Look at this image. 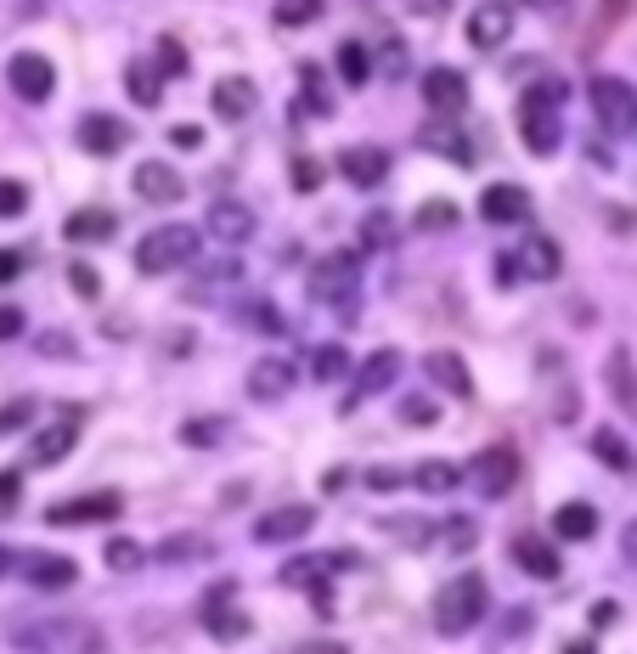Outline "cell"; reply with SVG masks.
<instances>
[{
    "label": "cell",
    "instance_id": "56",
    "mask_svg": "<svg viewBox=\"0 0 637 654\" xmlns=\"http://www.w3.org/2000/svg\"><path fill=\"white\" fill-rule=\"evenodd\" d=\"M407 12H412V17H446L452 0H407Z\"/></svg>",
    "mask_w": 637,
    "mask_h": 654
},
{
    "label": "cell",
    "instance_id": "31",
    "mask_svg": "<svg viewBox=\"0 0 637 654\" xmlns=\"http://www.w3.org/2000/svg\"><path fill=\"white\" fill-rule=\"evenodd\" d=\"M350 373V350L345 344H316L311 350V378L316 384H333V378H345Z\"/></svg>",
    "mask_w": 637,
    "mask_h": 654
},
{
    "label": "cell",
    "instance_id": "10",
    "mask_svg": "<svg viewBox=\"0 0 637 654\" xmlns=\"http://www.w3.org/2000/svg\"><path fill=\"white\" fill-rule=\"evenodd\" d=\"M468 480L480 485V497H508L514 491V480H519V457L508 451V446H485V451H474V463H468Z\"/></svg>",
    "mask_w": 637,
    "mask_h": 654
},
{
    "label": "cell",
    "instance_id": "15",
    "mask_svg": "<svg viewBox=\"0 0 637 654\" xmlns=\"http://www.w3.org/2000/svg\"><path fill=\"white\" fill-rule=\"evenodd\" d=\"M254 232H260V220H254L249 204H238V198H215L209 204V238L220 249H243Z\"/></svg>",
    "mask_w": 637,
    "mask_h": 654
},
{
    "label": "cell",
    "instance_id": "43",
    "mask_svg": "<svg viewBox=\"0 0 637 654\" xmlns=\"http://www.w3.org/2000/svg\"><path fill=\"white\" fill-rule=\"evenodd\" d=\"M384 531H395V542H407V547H429V519H389Z\"/></svg>",
    "mask_w": 637,
    "mask_h": 654
},
{
    "label": "cell",
    "instance_id": "64",
    "mask_svg": "<svg viewBox=\"0 0 637 654\" xmlns=\"http://www.w3.org/2000/svg\"><path fill=\"white\" fill-rule=\"evenodd\" d=\"M525 7H536V12H564L569 0H525Z\"/></svg>",
    "mask_w": 637,
    "mask_h": 654
},
{
    "label": "cell",
    "instance_id": "42",
    "mask_svg": "<svg viewBox=\"0 0 637 654\" xmlns=\"http://www.w3.org/2000/svg\"><path fill=\"white\" fill-rule=\"evenodd\" d=\"M389 238H395V220H389V209H378L373 220L361 226V254H366V249H384Z\"/></svg>",
    "mask_w": 637,
    "mask_h": 654
},
{
    "label": "cell",
    "instance_id": "47",
    "mask_svg": "<svg viewBox=\"0 0 637 654\" xmlns=\"http://www.w3.org/2000/svg\"><path fill=\"white\" fill-rule=\"evenodd\" d=\"M322 570H327L322 559H293V565L283 570V586H311V581H316Z\"/></svg>",
    "mask_w": 637,
    "mask_h": 654
},
{
    "label": "cell",
    "instance_id": "19",
    "mask_svg": "<svg viewBox=\"0 0 637 654\" xmlns=\"http://www.w3.org/2000/svg\"><path fill=\"white\" fill-rule=\"evenodd\" d=\"M480 215L491 226H519V220H530V192L514 186V181H496V186L480 192Z\"/></svg>",
    "mask_w": 637,
    "mask_h": 654
},
{
    "label": "cell",
    "instance_id": "63",
    "mask_svg": "<svg viewBox=\"0 0 637 654\" xmlns=\"http://www.w3.org/2000/svg\"><path fill=\"white\" fill-rule=\"evenodd\" d=\"M626 7H632V0H603V23H615Z\"/></svg>",
    "mask_w": 637,
    "mask_h": 654
},
{
    "label": "cell",
    "instance_id": "12",
    "mask_svg": "<svg viewBox=\"0 0 637 654\" xmlns=\"http://www.w3.org/2000/svg\"><path fill=\"white\" fill-rule=\"evenodd\" d=\"M514 35V7L508 0H480L474 12H468V46L474 51H502Z\"/></svg>",
    "mask_w": 637,
    "mask_h": 654
},
{
    "label": "cell",
    "instance_id": "21",
    "mask_svg": "<svg viewBox=\"0 0 637 654\" xmlns=\"http://www.w3.org/2000/svg\"><path fill=\"white\" fill-rule=\"evenodd\" d=\"M293 362H288V355H260V362L249 367V396L254 401H283L288 396V389H293Z\"/></svg>",
    "mask_w": 637,
    "mask_h": 654
},
{
    "label": "cell",
    "instance_id": "5",
    "mask_svg": "<svg viewBox=\"0 0 637 654\" xmlns=\"http://www.w3.org/2000/svg\"><path fill=\"white\" fill-rule=\"evenodd\" d=\"M587 102H592L598 124L610 130V136H632V130H637V90H632L626 80L598 74V80L587 85Z\"/></svg>",
    "mask_w": 637,
    "mask_h": 654
},
{
    "label": "cell",
    "instance_id": "40",
    "mask_svg": "<svg viewBox=\"0 0 637 654\" xmlns=\"http://www.w3.org/2000/svg\"><path fill=\"white\" fill-rule=\"evenodd\" d=\"M158 69H164V80H181L187 74V46L176 35H158Z\"/></svg>",
    "mask_w": 637,
    "mask_h": 654
},
{
    "label": "cell",
    "instance_id": "13",
    "mask_svg": "<svg viewBox=\"0 0 637 654\" xmlns=\"http://www.w3.org/2000/svg\"><path fill=\"white\" fill-rule=\"evenodd\" d=\"M418 90H423V102H429V113H441V119H452V113H462L468 108V74L462 69H429L423 80H418Z\"/></svg>",
    "mask_w": 637,
    "mask_h": 654
},
{
    "label": "cell",
    "instance_id": "46",
    "mask_svg": "<svg viewBox=\"0 0 637 654\" xmlns=\"http://www.w3.org/2000/svg\"><path fill=\"white\" fill-rule=\"evenodd\" d=\"M361 485H366V491H400V485H412V474H407V469H366Z\"/></svg>",
    "mask_w": 637,
    "mask_h": 654
},
{
    "label": "cell",
    "instance_id": "20",
    "mask_svg": "<svg viewBox=\"0 0 637 654\" xmlns=\"http://www.w3.org/2000/svg\"><path fill=\"white\" fill-rule=\"evenodd\" d=\"M209 108H215V119H226V124H243V119L260 108V90H254V80L231 74V80H220V85L209 90Z\"/></svg>",
    "mask_w": 637,
    "mask_h": 654
},
{
    "label": "cell",
    "instance_id": "54",
    "mask_svg": "<svg viewBox=\"0 0 637 654\" xmlns=\"http://www.w3.org/2000/svg\"><path fill=\"white\" fill-rule=\"evenodd\" d=\"M615 620H621V604H615V598H603V604H592V627H598V632H610Z\"/></svg>",
    "mask_w": 637,
    "mask_h": 654
},
{
    "label": "cell",
    "instance_id": "51",
    "mask_svg": "<svg viewBox=\"0 0 637 654\" xmlns=\"http://www.w3.org/2000/svg\"><path fill=\"white\" fill-rule=\"evenodd\" d=\"M204 553H209L204 542H164V547H158V559H170V565H176V559H204Z\"/></svg>",
    "mask_w": 637,
    "mask_h": 654
},
{
    "label": "cell",
    "instance_id": "52",
    "mask_svg": "<svg viewBox=\"0 0 637 654\" xmlns=\"http://www.w3.org/2000/svg\"><path fill=\"white\" fill-rule=\"evenodd\" d=\"M170 147H181V153L204 147V130H197V124H176V130H170Z\"/></svg>",
    "mask_w": 637,
    "mask_h": 654
},
{
    "label": "cell",
    "instance_id": "50",
    "mask_svg": "<svg viewBox=\"0 0 637 654\" xmlns=\"http://www.w3.org/2000/svg\"><path fill=\"white\" fill-rule=\"evenodd\" d=\"M28 417H35V401H12L7 412H0V435H12V429H23Z\"/></svg>",
    "mask_w": 637,
    "mask_h": 654
},
{
    "label": "cell",
    "instance_id": "44",
    "mask_svg": "<svg viewBox=\"0 0 637 654\" xmlns=\"http://www.w3.org/2000/svg\"><path fill=\"white\" fill-rule=\"evenodd\" d=\"M28 209V186L23 181H0V220H17Z\"/></svg>",
    "mask_w": 637,
    "mask_h": 654
},
{
    "label": "cell",
    "instance_id": "3",
    "mask_svg": "<svg viewBox=\"0 0 637 654\" xmlns=\"http://www.w3.org/2000/svg\"><path fill=\"white\" fill-rule=\"evenodd\" d=\"M192 259H197V232H192V226H181V220L158 226V232H147V238L136 243V271H142V277L181 271V266H192Z\"/></svg>",
    "mask_w": 637,
    "mask_h": 654
},
{
    "label": "cell",
    "instance_id": "25",
    "mask_svg": "<svg viewBox=\"0 0 637 654\" xmlns=\"http://www.w3.org/2000/svg\"><path fill=\"white\" fill-rule=\"evenodd\" d=\"M514 266H519V277H530V282H553V277L564 271V254H558L553 238H530V243L514 254Z\"/></svg>",
    "mask_w": 637,
    "mask_h": 654
},
{
    "label": "cell",
    "instance_id": "39",
    "mask_svg": "<svg viewBox=\"0 0 637 654\" xmlns=\"http://www.w3.org/2000/svg\"><path fill=\"white\" fill-rule=\"evenodd\" d=\"M418 226H423V232H446V226H457V204L452 198H429L418 209Z\"/></svg>",
    "mask_w": 637,
    "mask_h": 654
},
{
    "label": "cell",
    "instance_id": "58",
    "mask_svg": "<svg viewBox=\"0 0 637 654\" xmlns=\"http://www.w3.org/2000/svg\"><path fill=\"white\" fill-rule=\"evenodd\" d=\"M530 620H536L530 609H508V627H502V638H525V632H530Z\"/></svg>",
    "mask_w": 637,
    "mask_h": 654
},
{
    "label": "cell",
    "instance_id": "48",
    "mask_svg": "<svg viewBox=\"0 0 637 654\" xmlns=\"http://www.w3.org/2000/svg\"><path fill=\"white\" fill-rule=\"evenodd\" d=\"M322 186V164L316 158H293V192H316Z\"/></svg>",
    "mask_w": 637,
    "mask_h": 654
},
{
    "label": "cell",
    "instance_id": "2",
    "mask_svg": "<svg viewBox=\"0 0 637 654\" xmlns=\"http://www.w3.org/2000/svg\"><path fill=\"white\" fill-rule=\"evenodd\" d=\"M485 609H491L485 576H452V581L441 586V598H434V627H441L446 638H457V632H468V627H480Z\"/></svg>",
    "mask_w": 637,
    "mask_h": 654
},
{
    "label": "cell",
    "instance_id": "23",
    "mask_svg": "<svg viewBox=\"0 0 637 654\" xmlns=\"http://www.w3.org/2000/svg\"><path fill=\"white\" fill-rule=\"evenodd\" d=\"M74 440H80V412H69L62 423H51V429H40L35 446H28V463H35V469H51V463H62V457L74 451Z\"/></svg>",
    "mask_w": 637,
    "mask_h": 654
},
{
    "label": "cell",
    "instance_id": "24",
    "mask_svg": "<svg viewBox=\"0 0 637 654\" xmlns=\"http://www.w3.org/2000/svg\"><path fill=\"white\" fill-rule=\"evenodd\" d=\"M514 565L525 570V576H536V581H558L564 576V559H558V547L553 542H542V536H514Z\"/></svg>",
    "mask_w": 637,
    "mask_h": 654
},
{
    "label": "cell",
    "instance_id": "57",
    "mask_svg": "<svg viewBox=\"0 0 637 654\" xmlns=\"http://www.w3.org/2000/svg\"><path fill=\"white\" fill-rule=\"evenodd\" d=\"M40 355H74V339L69 334H40Z\"/></svg>",
    "mask_w": 637,
    "mask_h": 654
},
{
    "label": "cell",
    "instance_id": "35",
    "mask_svg": "<svg viewBox=\"0 0 637 654\" xmlns=\"http://www.w3.org/2000/svg\"><path fill=\"white\" fill-rule=\"evenodd\" d=\"M322 7H327V0H277L272 17H277V28H305V23L322 17Z\"/></svg>",
    "mask_w": 637,
    "mask_h": 654
},
{
    "label": "cell",
    "instance_id": "7",
    "mask_svg": "<svg viewBox=\"0 0 637 654\" xmlns=\"http://www.w3.org/2000/svg\"><path fill=\"white\" fill-rule=\"evenodd\" d=\"M17 649H103V632L85 620H46V627H17Z\"/></svg>",
    "mask_w": 637,
    "mask_h": 654
},
{
    "label": "cell",
    "instance_id": "53",
    "mask_svg": "<svg viewBox=\"0 0 637 654\" xmlns=\"http://www.w3.org/2000/svg\"><path fill=\"white\" fill-rule=\"evenodd\" d=\"M17 334H23V311L17 305H0V344L17 339Z\"/></svg>",
    "mask_w": 637,
    "mask_h": 654
},
{
    "label": "cell",
    "instance_id": "29",
    "mask_svg": "<svg viewBox=\"0 0 637 654\" xmlns=\"http://www.w3.org/2000/svg\"><path fill=\"white\" fill-rule=\"evenodd\" d=\"M553 531H558L564 542H592V536H598V508H592V502H564V508L553 513Z\"/></svg>",
    "mask_w": 637,
    "mask_h": 654
},
{
    "label": "cell",
    "instance_id": "62",
    "mask_svg": "<svg viewBox=\"0 0 637 654\" xmlns=\"http://www.w3.org/2000/svg\"><path fill=\"white\" fill-rule=\"evenodd\" d=\"M17 565H23V559H17V553H12V547H0V581H7V576H12Z\"/></svg>",
    "mask_w": 637,
    "mask_h": 654
},
{
    "label": "cell",
    "instance_id": "16",
    "mask_svg": "<svg viewBox=\"0 0 637 654\" xmlns=\"http://www.w3.org/2000/svg\"><path fill=\"white\" fill-rule=\"evenodd\" d=\"M23 581L40 586V593H69L80 581V565L69 553H23Z\"/></svg>",
    "mask_w": 637,
    "mask_h": 654
},
{
    "label": "cell",
    "instance_id": "33",
    "mask_svg": "<svg viewBox=\"0 0 637 654\" xmlns=\"http://www.w3.org/2000/svg\"><path fill=\"white\" fill-rule=\"evenodd\" d=\"M226 435H231V417H187V423H181V440L197 446V451H204V446H220Z\"/></svg>",
    "mask_w": 637,
    "mask_h": 654
},
{
    "label": "cell",
    "instance_id": "41",
    "mask_svg": "<svg viewBox=\"0 0 637 654\" xmlns=\"http://www.w3.org/2000/svg\"><path fill=\"white\" fill-rule=\"evenodd\" d=\"M446 542H452V553H468V547H474L480 542V525H474V519H468V513H457V519H446Z\"/></svg>",
    "mask_w": 637,
    "mask_h": 654
},
{
    "label": "cell",
    "instance_id": "49",
    "mask_svg": "<svg viewBox=\"0 0 637 654\" xmlns=\"http://www.w3.org/2000/svg\"><path fill=\"white\" fill-rule=\"evenodd\" d=\"M17 497H23V474L17 469H0V513H12Z\"/></svg>",
    "mask_w": 637,
    "mask_h": 654
},
{
    "label": "cell",
    "instance_id": "17",
    "mask_svg": "<svg viewBox=\"0 0 637 654\" xmlns=\"http://www.w3.org/2000/svg\"><path fill=\"white\" fill-rule=\"evenodd\" d=\"M339 175H345L350 186H361V192H373V186H384V175H389V153L373 147V142L345 147V153H339Z\"/></svg>",
    "mask_w": 637,
    "mask_h": 654
},
{
    "label": "cell",
    "instance_id": "37",
    "mask_svg": "<svg viewBox=\"0 0 637 654\" xmlns=\"http://www.w3.org/2000/svg\"><path fill=\"white\" fill-rule=\"evenodd\" d=\"M103 559H108V570L130 576V570H142V565H147V553H142V542H130V536H113Z\"/></svg>",
    "mask_w": 637,
    "mask_h": 654
},
{
    "label": "cell",
    "instance_id": "61",
    "mask_svg": "<svg viewBox=\"0 0 637 654\" xmlns=\"http://www.w3.org/2000/svg\"><path fill=\"white\" fill-rule=\"evenodd\" d=\"M621 553H626V565H637V519H632L626 536H621Z\"/></svg>",
    "mask_w": 637,
    "mask_h": 654
},
{
    "label": "cell",
    "instance_id": "18",
    "mask_svg": "<svg viewBox=\"0 0 637 654\" xmlns=\"http://www.w3.org/2000/svg\"><path fill=\"white\" fill-rule=\"evenodd\" d=\"M124 142H130V124H124L119 113H85V119H80V147H85V153L113 158V153H124Z\"/></svg>",
    "mask_w": 637,
    "mask_h": 654
},
{
    "label": "cell",
    "instance_id": "14",
    "mask_svg": "<svg viewBox=\"0 0 637 654\" xmlns=\"http://www.w3.org/2000/svg\"><path fill=\"white\" fill-rule=\"evenodd\" d=\"M130 186H136L142 204H181V192H187L181 170H170L164 158H142L136 170H130Z\"/></svg>",
    "mask_w": 637,
    "mask_h": 654
},
{
    "label": "cell",
    "instance_id": "11",
    "mask_svg": "<svg viewBox=\"0 0 637 654\" xmlns=\"http://www.w3.org/2000/svg\"><path fill=\"white\" fill-rule=\"evenodd\" d=\"M7 85L23 96V102H51V90H57L51 57H40V51H17V57L7 62Z\"/></svg>",
    "mask_w": 637,
    "mask_h": 654
},
{
    "label": "cell",
    "instance_id": "55",
    "mask_svg": "<svg viewBox=\"0 0 637 654\" xmlns=\"http://www.w3.org/2000/svg\"><path fill=\"white\" fill-rule=\"evenodd\" d=\"M23 277V249H0V282H17Z\"/></svg>",
    "mask_w": 637,
    "mask_h": 654
},
{
    "label": "cell",
    "instance_id": "59",
    "mask_svg": "<svg viewBox=\"0 0 637 654\" xmlns=\"http://www.w3.org/2000/svg\"><path fill=\"white\" fill-rule=\"evenodd\" d=\"M400 423H434V407L429 401H407V407H400Z\"/></svg>",
    "mask_w": 637,
    "mask_h": 654
},
{
    "label": "cell",
    "instance_id": "8",
    "mask_svg": "<svg viewBox=\"0 0 637 654\" xmlns=\"http://www.w3.org/2000/svg\"><path fill=\"white\" fill-rule=\"evenodd\" d=\"M124 513L119 491H96V497H69V502H51L46 508V525H113Z\"/></svg>",
    "mask_w": 637,
    "mask_h": 654
},
{
    "label": "cell",
    "instance_id": "30",
    "mask_svg": "<svg viewBox=\"0 0 637 654\" xmlns=\"http://www.w3.org/2000/svg\"><path fill=\"white\" fill-rule=\"evenodd\" d=\"M418 147L441 153V158H452V164H468V142L457 136V124H423V130H418Z\"/></svg>",
    "mask_w": 637,
    "mask_h": 654
},
{
    "label": "cell",
    "instance_id": "22",
    "mask_svg": "<svg viewBox=\"0 0 637 654\" xmlns=\"http://www.w3.org/2000/svg\"><path fill=\"white\" fill-rule=\"evenodd\" d=\"M423 373L441 384L446 396H457V401L474 396V373H468V362H462L457 350H429V355H423Z\"/></svg>",
    "mask_w": 637,
    "mask_h": 654
},
{
    "label": "cell",
    "instance_id": "36",
    "mask_svg": "<svg viewBox=\"0 0 637 654\" xmlns=\"http://www.w3.org/2000/svg\"><path fill=\"white\" fill-rule=\"evenodd\" d=\"M238 322L254 327V334H283V316H277L272 300H243V305H238Z\"/></svg>",
    "mask_w": 637,
    "mask_h": 654
},
{
    "label": "cell",
    "instance_id": "26",
    "mask_svg": "<svg viewBox=\"0 0 637 654\" xmlns=\"http://www.w3.org/2000/svg\"><path fill=\"white\" fill-rule=\"evenodd\" d=\"M462 480H468V469H462V463H446V457H423V463L412 469V485L429 491V497H452Z\"/></svg>",
    "mask_w": 637,
    "mask_h": 654
},
{
    "label": "cell",
    "instance_id": "1",
    "mask_svg": "<svg viewBox=\"0 0 637 654\" xmlns=\"http://www.w3.org/2000/svg\"><path fill=\"white\" fill-rule=\"evenodd\" d=\"M558 108H564V85L558 80L525 90V102H519V142H525V153H536V158H553L558 153V142H564Z\"/></svg>",
    "mask_w": 637,
    "mask_h": 654
},
{
    "label": "cell",
    "instance_id": "27",
    "mask_svg": "<svg viewBox=\"0 0 637 654\" xmlns=\"http://www.w3.org/2000/svg\"><path fill=\"white\" fill-rule=\"evenodd\" d=\"M113 232H119V220L108 209H80V215L62 220V238L69 243H108Z\"/></svg>",
    "mask_w": 637,
    "mask_h": 654
},
{
    "label": "cell",
    "instance_id": "28",
    "mask_svg": "<svg viewBox=\"0 0 637 654\" xmlns=\"http://www.w3.org/2000/svg\"><path fill=\"white\" fill-rule=\"evenodd\" d=\"M124 90H130V102H136V108H158L164 102V69H158V62H130Z\"/></svg>",
    "mask_w": 637,
    "mask_h": 654
},
{
    "label": "cell",
    "instance_id": "38",
    "mask_svg": "<svg viewBox=\"0 0 637 654\" xmlns=\"http://www.w3.org/2000/svg\"><path fill=\"white\" fill-rule=\"evenodd\" d=\"M299 85H305V108L333 113V90L322 85V69H316V62H305V69H299Z\"/></svg>",
    "mask_w": 637,
    "mask_h": 654
},
{
    "label": "cell",
    "instance_id": "32",
    "mask_svg": "<svg viewBox=\"0 0 637 654\" xmlns=\"http://www.w3.org/2000/svg\"><path fill=\"white\" fill-rule=\"evenodd\" d=\"M587 446H592V457H598L603 469H615V474H626V469H632V451H626V440H621L615 429H592V440H587Z\"/></svg>",
    "mask_w": 637,
    "mask_h": 654
},
{
    "label": "cell",
    "instance_id": "60",
    "mask_svg": "<svg viewBox=\"0 0 637 654\" xmlns=\"http://www.w3.org/2000/svg\"><path fill=\"white\" fill-rule=\"evenodd\" d=\"M384 69H389V74L407 69V51H400V40H384Z\"/></svg>",
    "mask_w": 637,
    "mask_h": 654
},
{
    "label": "cell",
    "instance_id": "4",
    "mask_svg": "<svg viewBox=\"0 0 637 654\" xmlns=\"http://www.w3.org/2000/svg\"><path fill=\"white\" fill-rule=\"evenodd\" d=\"M305 288H311L316 305H339L350 316L356 293H361V254H327V259H316V271H311Z\"/></svg>",
    "mask_w": 637,
    "mask_h": 654
},
{
    "label": "cell",
    "instance_id": "45",
    "mask_svg": "<svg viewBox=\"0 0 637 654\" xmlns=\"http://www.w3.org/2000/svg\"><path fill=\"white\" fill-rule=\"evenodd\" d=\"M69 282H74L80 300H96V293H103V277H96V266H85V259H74V266H69Z\"/></svg>",
    "mask_w": 637,
    "mask_h": 654
},
{
    "label": "cell",
    "instance_id": "9",
    "mask_svg": "<svg viewBox=\"0 0 637 654\" xmlns=\"http://www.w3.org/2000/svg\"><path fill=\"white\" fill-rule=\"evenodd\" d=\"M311 531H316V508L311 502H283L272 513H260L254 542L260 547H283V542H299V536H311Z\"/></svg>",
    "mask_w": 637,
    "mask_h": 654
},
{
    "label": "cell",
    "instance_id": "34",
    "mask_svg": "<svg viewBox=\"0 0 637 654\" xmlns=\"http://www.w3.org/2000/svg\"><path fill=\"white\" fill-rule=\"evenodd\" d=\"M339 74H345V85H366L373 80V51H366L361 40H345L339 46Z\"/></svg>",
    "mask_w": 637,
    "mask_h": 654
},
{
    "label": "cell",
    "instance_id": "6",
    "mask_svg": "<svg viewBox=\"0 0 637 654\" xmlns=\"http://www.w3.org/2000/svg\"><path fill=\"white\" fill-rule=\"evenodd\" d=\"M400 367H407V362H400V350H373V355H366V362L356 367V378H350V396H345V417L361 407V401H373V396H384V389H395V378H400Z\"/></svg>",
    "mask_w": 637,
    "mask_h": 654
}]
</instances>
